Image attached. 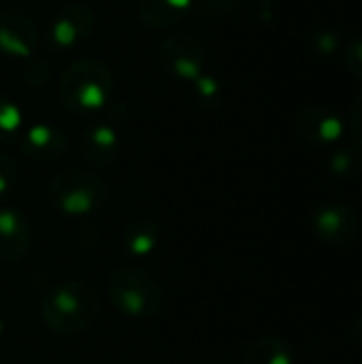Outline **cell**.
<instances>
[{"mask_svg":"<svg viewBox=\"0 0 362 364\" xmlns=\"http://www.w3.org/2000/svg\"><path fill=\"white\" fill-rule=\"evenodd\" d=\"M100 311L98 290L81 279L51 286L41 299V320L53 335L77 337L90 331Z\"/></svg>","mask_w":362,"mask_h":364,"instance_id":"cell-1","label":"cell"},{"mask_svg":"<svg viewBox=\"0 0 362 364\" xmlns=\"http://www.w3.org/2000/svg\"><path fill=\"white\" fill-rule=\"evenodd\" d=\"M113 92V73L98 58L73 62L58 85L62 105L75 115H98L105 111Z\"/></svg>","mask_w":362,"mask_h":364,"instance_id":"cell-2","label":"cell"},{"mask_svg":"<svg viewBox=\"0 0 362 364\" xmlns=\"http://www.w3.org/2000/svg\"><path fill=\"white\" fill-rule=\"evenodd\" d=\"M107 294L113 309L132 320L156 318L164 303L162 286L139 264H124L115 269L109 279Z\"/></svg>","mask_w":362,"mask_h":364,"instance_id":"cell-3","label":"cell"},{"mask_svg":"<svg viewBox=\"0 0 362 364\" xmlns=\"http://www.w3.org/2000/svg\"><path fill=\"white\" fill-rule=\"evenodd\" d=\"M47 194L51 205L62 215L81 218L105 207L109 188L96 173L87 168H66L49 181Z\"/></svg>","mask_w":362,"mask_h":364,"instance_id":"cell-4","label":"cell"},{"mask_svg":"<svg viewBox=\"0 0 362 364\" xmlns=\"http://www.w3.org/2000/svg\"><path fill=\"white\" fill-rule=\"evenodd\" d=\"M94 28H96V15L87 4L83 2L66 4L49 21L47 45L58 53L73 51L94 34Z\"/></svg>","mask_w":362,"mask_h":364,"instance_id":"cell-5","label":"cell"},{"mask_svg":"<svg viewBox=\"0 0 362 364\" xmlns=\"http://www.w3.org/2000/svg\"><path fill=\"white\" fill-rule=\"evenodd\" d=\"M207 51L192 34H173L160 47V64L169 77L181 83H192L203 75Z\"/></svg>","mask_w":362,"mask_h":364,"instance_id":"cell-6","label":"cell"},{"mask_svg":"<svg viewBox=\"0 0 362 364\" xmlns=\"http://www.w3.org/2000/svg\"><path fill=\"white\" fill-rule=\"evenodd\" d=\"M312 226L322 243L341 247L358 237L361 220L354 207L344 203H326L316 209L312 218Z\"/></svg>","mask_w":362,"mask_h":364,"instance_id":"cell-7","label":"cell"},{"mask_svg":"<svg viewBox=\"0 0 362 364\" xmlns=\"http://www.w3.org/2000/svg\"><path fill=\"white\" fill-rule=\"evenodd\" d=\"M297 134L309 145H333L344 136V119L341 115L324 105H307L297 113L294 119Z\"/></svg>","mask_w":362,"mask_h":364,"instance_id":"cell-8","label":"cell"},{"mask_svg":"<svg viewBox=\"0 0 362 364\" xmlns=\"http://www.w3.org/2000/svg\"><path fill=\"white\" fill-rule=\"evenodd\" d=\"M38 41L36 23L21 11H0V55L30 58Z\"/></svg>","mask_w":362,"mask_h":364,"instance_id":"cell-9","label":"cell"},{"mask_svg":"<svg viewBox=\"0 0 362 364\" xmlns=\"http://www.w3.org/2000/svg\"><path fill=\"white\" fill-rule=\"evenodd\" d=\"M19 149L32 162H58L68 147L64 130L49 122H38L19 134Z\"/></svg>","mask_w":362,"mask_h":364,"instance_id":"cell-10","label":"cell"},{"mask_svg":"<svg viewBox=\"0 0 362 364\" xmlns=\"http://www.w3.org/2000/svg\"><path fill=\"white\" fill-rule=\"evenodd\" d=\"M32 245V228L28 218L13 207H0V260L19 262Z\"/></svg>","mask_w":362,"mask_h":364,"instance_id":"cell-11","label":"cell"},{"mask_svg":"<svg viewBox=\"0 0 362 364\" xmlns=\"http://www.w3.org/2000/svg\"><path fill=\"white\" fill-rule=\"evenodd\" d=\"M119 151V134L111 119H94L81 134V154L96 168L109 166Z\"/></svg>","mask_w":362,"mask_h":364,"instance_id":"cell-12","label":"cell"},{"mask_svg":"<svg viewBox=\"0 0 362 364\" xmlns=\"http://www.w3.org/2000/svg\"><path fill=\"white\" fill-rule=\"evenodd\" d=\"M194 0H139L137 15L141 23L151 30H166L177 26L190 13Z\"/></svg>","mask_w":362,"mask_h":364,"instance_id":"cell-13","label":"cell"},{"mask_svg":"<svg viewBox=\"0 0 362 364\" xmlns=\"http://www.w3.org/2000/svg\"><path fill=\"white\" fill-rule=\"evenodd\" d=\"M160 243V228L149 218H137L122 230V247L130 258H147Z\"/></svg>","mask_w":362,"mask_h":364,"instance_id":"cell-14","label":"cell"},{"mask_svg":"<svg viewBox=\"0 0 362 364\" xmlns=\"http://www.w3.org/2000/svg\"><path fill=\"white\" fill-rule=\"evenodd\" d=\"M243 364H294V356L284 339L262 337L247 348Z\"/></svg>","mask_w":362,"mask_h":364,"instance_id":"cell-15","label":"cell"},{"mask_svg":"<svg viewBox=\"0 0 362 364\" xmlns=\"http://www.w3.org/2000/svg\"><path fill=\"white\" fill-rule=\"evenodd\" d=\"M190 90H192L194 105L203 111H213L222 105L224 98L222 83L211 75H201L198 79H194L190 83Z\"/></svg>","mask_w":362,"mask_h":364,"instance_id":"cell-16","label":"cell"},{"mask_svg":"<svg viewBox=\"0 0 362 364\" xmlns=\"http://www.w3.org/2000/svg\"><path fill=\"white\" fill-rule=\"evenodd\" d=\"M329 168L335 177L339 179H354L362 168V149L358 145H346L339 147L331 160H329Z\"/></svg>","mask_w":362,"mask_h":364,"instance_id":"cell-17","label":"cell"},{"mask_svg":"<svg viewBox=\"0 0 362 364\" xmlns=\"http://www.w3.org/2000/svg\"><path fill=\"white\" fill-rule=\"evenodd\" d=\"M23 132L21 109L4 94H0V143H13Z\"/></svg>","mask_w":362,"mask_h":364,"instance_id":"cell-18","label":"cell"},{"mask_svg":"<svg viewBox=\"0 0 362 364\" xmlns=\"http://www.w3.org/2000/svg\"><path fill=\"white\" fill-rule=\"evenodd\" d=\"M17 181H19V171L15 160L6 154H0V200L9 198L15 192Z\"/></svg>","mask_w":362,"mask_h":364,"instance_id":"cell-19","label":"cell"},{"mask_svg":"<svg viewBox=\"0 0 362 364\" xmlns=\"http://www.w3.org/2000/svg\"><path fill=\"white\" fill-rule=\"evenodd\" d=\"M245 0H201V11L209 17H226L239 11Z\"/></svg>","mask_w":362,"mask_h":364,"instance_id":"cell-20","label":"cell"},{"mask_svg":"<svg viewBox=\"0 0 362 364\" xmlns=\"http://www.w3.org/2000/svg\"><path fill=\"white\" fill-rule=\"evenodd\" d=\"M23 70H32V77L26 79L28 85H38V87H43V85L49 81V68H47V64H45L43 60H38V58H32V55H30V60L23 64Z\"/></svg>","mask_w":362,"mask_h":364,"instance_id":"cell-21","label":"cell"},{"mask_svg":"<svg viewBox=\"0 0 362 364\" xmlns=\"http://www.w3.org/2000/svg\"><path fill=\"white\" fill-rule=\"evenodd\" d=\"M346 66L352 75L362 79V36L354 38L346 49Z\"/></svg>","mask_w":362,"mask_h":364,"instance_id":"cell-22","label":"cell"},{"mask_svg":"<svg viewBox=\"0 0 362 364\" xmlns=\"http://www.w3.org/2000/svg\"><path fill=\"white\" fill-rule=\"evenodd\" d=\"M312 47H314L318 53H333V51H337V47H339V38H337V34L331 32V30H320V32L314 34Z\"/></svg>","mask_w":362,"mask_h":364,"instance_id":"cell-23","label":"cell"},{"mask_svg":"<svg viewBox=\"0 0 362 364\" xmlns=\"http://www.w3.org/2000/svg\"><path fill=\"white\" fill-rule=\"evenodd\" d=\"M350 132H352L354 145H358L362 149V90L350 111Z\"/></svg>","mask_w":362,"mask_h":364,"instance_id":"cell-24","label":"cell"},{"mask_svg":"<svg viewBox=\"0 0 362 364\" xmlns=\"http://www.w3.org/2000/svg\"><path fill=\"white\" fill-rule=\"evenodd\" d=\"M352 337H354V341L362 348V314H358L354 318V322H352Z\"/></svg>","mask_w":362,"mask_h":364,"instance_id":"cell-25","label":"cell"},{"mask_svg":"<svg viewBox=\"0 0 362 364\" xmlns=\"http://www.w3.org/2000/svg\"><path fill=\"white\" fill-rule=\"evenodd\" d=\"M2 341H4V320L0 318V348H2Z\"/></svg>","mask_w":362,"mask_h":364,"instance_id":"cell-26","label":"cell"}]
</instances>
